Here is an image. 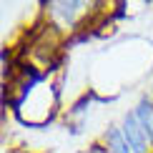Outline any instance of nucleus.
Instances as JSON below:
<instances>
[{
	"mask_svg": "<svg viewBox=\"0 0 153 153\" xmlns=\"http://www.w3.org/2000/svg\"><path fill=\"white\" fill-rule=\"evenodd\" d=\"M88 10H91V5L83 3V0L48 3V15H50V20H53V25H55V28H68V30H73L75 25H78V20L85 15Z\"/></svg>",
	"mask_w": 153,
	"mask_h": 153,
	"instance_id": "obj_1",
	"label": "nucleus"
},
{
	"mask_svg": "<svg viewBox=\"0 0 153 153\" xmlns=\"http://www.w3.org/2000/svg\"><path fill=\"white\" fill-rule=\"evenodd\" d=\"M118 126H120V133H123L126 143L131 146L133 153H153L151 143H148V136H146V131L141 128V123H138V118H136V113H133V108L123 113V118H120Z\"/></svg>",
	"mask_w": 153,
	"mask_h": 153,
	"instance_id": "obj_2",
	"label": "nucleus"
},
{
	"mask_svg": "<svg viewBox=\"0 0 153 153\" xmlns=\"http://www.w3.org/2000/svg\"><path fill=\"white\" fill-rule=\"evenodd\" d=\"M133 113H136L138 123H141V128L146 131L148 143H151V148H153V98H151V95H141L138 103L133 105Z\"/></svg>",
	"mask_w": 153,
	"mask_h": 153,
	"instance_id": "obj_3",
	"label": "nucleus"
},
{
	"mask_svg": "<svg viewBox=\"0 0 153 153\" xmlns=\"http://www.w3.org/2000/svg\"><path fill=\"white\" fill-rule=\"evenodd\" d=\"M100 148L105 153H133L131 146L126 143L123 133H120V126H108L100 136Z\"/></svg>",
	"mask_w": 153,
	"mask_h": 153,
	"instance_id": "obj_4",
	"label": "nucleus"
},
{
	"mask_svg": "<svg viewBox=\"0 0 153 153\" xmlns=\"http://www.w3.org/2000/svg\"><path fill=\"white\" fill-rule=\"evenodd\" d=\"M80 153H105V151L100 148V143H95V146H91V148H85V151H80Z\"/></svg>",
	"mask_w": 153,
	"mask_h": 153,
	"instance_id": "obj_5",
	"label": "nucleus"
},
{
	"mask_svg": "<svg viewBox=\"0 0 153 153\" xmlns=\"http://www.w3.org/2000/svg\"><path fill=\"white\" fill-rule=\"evenodd\" d=\"M148 95H151V98H153V80H151V93H148Z\"/></svg>",
	"mask_w": 153,
	"mask_h": 153,
	"instance_id": "obj_6",
	"label": "nucleus"
}]
</instances>
